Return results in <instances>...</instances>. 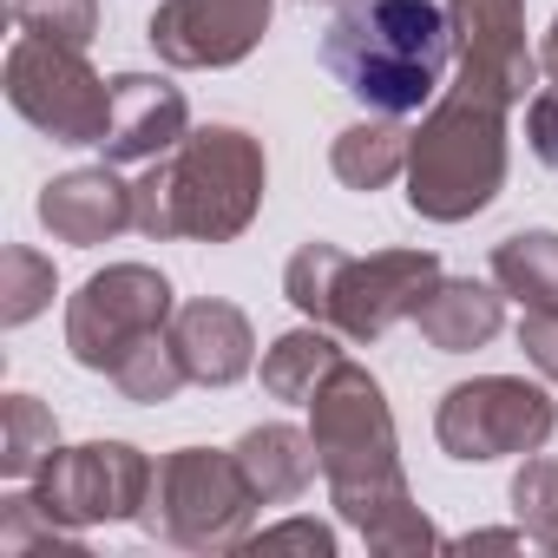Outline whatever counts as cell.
<instances>
[{"mask_svg": "<svg viewBox=\"0 0 558 558\" xmlns=\"http://www.w3.org/2000/svg\"><path fill=\"white\" fill-rule=\"evenodd\" d=\"M310 440H316V460H323V480H329V506L342 512V525H355L368 538V551L408 558V551L447 545L408 493L388 395L362 362L342 355L329 368V381L310 401Z\"/></svg>", "mask_w": 558, "mask_h": 558, "instance_id": "6da1fadb", "label": "cell"}, {"mask_svg": "<svg viewBox=\"0 0 558 558\" xmlns=\"http://www.w3.org/2000/svg\"><path fill=\"white\" fill-rule=\"evenodd\" d=\"M269 191L263 138L243 125H191L178 151L151 158V171L132 184L138 230L151 243L191 236V243H236Z\"/></svg>", "mask_w": 558, "mask_h": 558, "instance_id": "7a4b0ae2", "label": "cell"}, {"mask_svg": "<svg viewBox=\"0 0 558 558\" xmlns=\"http://www.w3.org/2000/svg\"><path fill=\"white\" fill-rule=\"evenodd\" d=\"M453 60V14L440 0H349L323 34V66L368 112H421Z\"/></svg>", "mask_w": 558, "mask_h": 558, "instance_id": "3957f363", "label": "cell"}, {"mask_svg": "<svg viewBox=\"0 0 558 558\" xmlns=\"http://www.w3.org/2000/svg\"><path fill=\"white\" fill-rule=\"evenodd\" d=\"M434 283H440L434 250L349 256L329 236H310L283 269V296L296 303V316H310V323H323L349 342H381L395 323H414V310Z\"/></svg>", "mask_w": 558, "mask_h": 558, "instance_id": "277c9868", "label": "cell"}, {"mask_svg": "<svg viewBox=\"0 0 558 558\" xmlns=\"http://www.w3.org/2000/svg\"><path fill=\"white\" fill-rule=\"evenodd\" d=\"M506 112L499 99L453 86L408 145V210L427 223H466L506 191Z\"/></svg>", "mask_w": 558, "mask_h": 558, "instance_id": "5b68a950", "label": "cell"}, {"mask_svg": "<svg viewBox=\"0 0 558 558\" xmlns=\"http://www.w3.org/2000/svg\"><path fill=\"white\" fill-rule=\"evenodd\" d=\"M256 493L236 466V453L217 447H178L158 460L151 473V499L138 512V525L178 551H243L250 519H256Z\"/></svg>", "mask_w": 558, "mask_h": 558, "instance_id": "8992f818", "label": "cell"}, {"mask_svg": "<svg viewBox=\"0 0 558 558\" xmlns=\"http://www.w3.org/2000/svg\"><path fill=\"white\" fill-rule=\"evenodd\" d=\"M558 427V401L525 381V375H480L440 395L434 408V440L447 460L486 466V460H512V453H538Z\"/></svg>", "mask_w": 558, "mask_h": 558, "instance_id": "52a82bcc", "label": "cell"}, {"mask_svg": "<svg viewBox=\"0 0 558 558\" xmlns=\"http://www.w3.org/2000/svg\"><path fill=\"white\" fill-rule=\"evenodd\" d=\"M8 106L53 145H99L112 119V80L86 66V47L21 34L8 47Z\"/></svg>", "mask_w": 558, "mask_h": 558, "instance_id": "ba28073f", "label": "cell"}, {"mask_svg": "<svg viewBox=\"0 0 558 558\" xmlns=\"http://www.w3.org/2000/svg\"><path fill=\"white\" fill-rule=\"evenodd\" d=\"M171 316H178V296L151 263H112L86 276L80 296L66 303V349L80 368L112 375L145 336L171 329Z\"/></svg>", "mask_w": 558, "mask_h": 558, "instance_id": "9c48e42d", "label": "cell"}, {"mask_svg": "<svg viewBox=\"0 0 558 558\" xmlns=\"http://www.w3.org/2000/svg\"><path fill=\"white\" fill-rule=\"evenodd\" d=\"M151 473L158 466L132 440H86V447H53V460L34 473V493L60 525L86 532V525L138 519L151 499Z\"/></svg>", "mask_w": 558, "mask_h": 558, "instance_id": "30bf717a", "label": "cell"}, {"mask_svg": "<svg viewBox=\"0 0 558 558\" xmlns=\"http://www.w3.org/2000/svg\"><path fill=\"white\" fill-rule=\"evenodd\" d=\"M276 0H158L145 40L178 73H217L263 47Z\"/></svg>", "mask_w": 558, "mask_h": 558, "instance_id": "8fae6325", "label": "cell"}, {"mask_svg": "<svg viewBox=\"0 0 558 558\" xmlns=\"http://www.w3.org/2000/svg\"><path fill=\"white\" fill-rule=\"evenodd\" d=\"M453 14V53H460V86L525 106L538 93V53L525 47V0H447Z\"/></svg>", "mask_w": 558, "mask_h": 558, "instance_id": "7c38bea8", "label": "cell"}, {"mask_svg": "<svg viewBox=\"0 0 558 558\" xmlns=\"http://www.w3.org/2000/svg\"><path fill=\"white\" fill-rule=\"evenodd\" d=\"M191 132V106L184 86L158 80V73H119L112 80V119H106V165H151L165 151H178Z\"/></svg>", "mask_w": 558, "mask_h": 558, "instance_id": "4fadbf2b", "label": "cell"}, {"mask_svg": "<svg viewBox=\"0 0 558 558\" xmlns=\"http://www.w3.org/2000/svg\"><path fill=\"white\" fill-rule=\"evenodd\" d=\"M40 223L60 243L93 250V243H112L119 230H138V204H132V184L112 165H80V171H60L40 191Z\"/></svg>", "mask_w": 558, "mask_h": 558, "instance_id": "5bb4252c", "label": "cell"}, {"mask_svg": "<svg viewBox=\"0 0 558 558\" xmlns=\"http://www.w3.org/2000/svg\"><path fill=\"white\" fill-rule=\"evenodd\" d=\"M171 342L191 368L197 388H230L256 368V329L236 303H217V296H197V303H178L171 316Z\"/></svg>", "mask_w": 558, "mask_h": 558, "instance_id": "9a60e30c", "label": "cell"}, {"mask_svg": "<svg viewBox=\"0 0 558 558\" xmlns=\"http://www.w3.org/2000/svg\"><path fill=\"white\" fill-rule=\"evenodd\" d=\"M414 329L427 336V349L440 355H466V349H486L499 329H506V290L493 283H473V276H440V283L421 296L414 310Z\"/></svg>", "mask_w": 558, "mask_h": 558, "instance_id": "2e32d148", "label": "cell"}, {"mask_svg": "<svg viewBox=\"0 0 558 558\" xmlns=\"http://www.w3.org/2000/svg\"><path fill=\"white\" fill-rule=\"evenodd\" d=\"M230 453H236V466H243V480H250V493H256L263 506H290V499H303V493L316 486V473H323L316 440H310L303 427H290V421L250 427Z\"/></svg>", "mask_w": 558, "mask_h": 558, "instance_id": "e0dca14e", "label": "cell"}, {"mask_svg": "<svg viewBox=\"0 0 558 558\" xmlns=\"http://www.w3.org/2000/svg\"><path fill=\"white\" fill-rule=\"evenodd\" d=\"M408 145H414V132H408L395 112H375V119L336 132L329 171H336L349 191H381V184H395V178L408 171Z\"/></svg>", "mask_w": 558, "mask_h": 558, "instance_id": "ac0fdd59", "label": "cell"}, {"mask_svg": "<svg viewBox=\"0 0 558 558\" xmlns=\"http://www.w3.org/2000/svg\"><path fill=\"white\" fill-rule=\"evenodd\" d=\"M336 362H342L336 329H323V323L290 329V336H276V342L263 349V395H269V401H290V408H310Z\"/></svg>", "mask_w": 558, "mask_h": 558, "instance_id": "d6986e66", "label": "cell"}, {"mask_svg": "<svg viewBox=\"0 0 558 558\" xmlns=\"http://www.w3.org/2000/svg\"><path fill=\"white\" fill-rule=\"evenodd\" d=\"M493 283L519 310H558V230H512L493 243Z\"/></svg>", "mask_w": 558, "mask_h": 558, "instance_id": "ffe728a7", "label": "cell"}, {"mask_svg": "<svg viewBox=\"0 0 558 558\" xmlns=\"http://www.w3.org/2000/svg\"><path fill=\"white\" fill-rule=\"evenodd\" d=\"M60 447V421L47 401L34 395H8L0 401V473L8 480H34Z\"/></svg>", "mask_w": 558, "mask_h": 558, "instance_id": "44dd1931", "label": "cell"}, {"mask_svg": "<svg viewBox=\"0 0 558 558\" xmlns=\"http://www.w3.org/2000/svg\"><path fill=\"white\" fill-rule=\"evenodd\" d=\"M125 401H138V408H165V401H178L184 395V381H191V368H184V355H178V342H171V329H158V336H145L112 375H106Z\"/></svg>", "mask_w": 558, "mask_h": 558, "instance_id": "7402d4cb", "label": "cell"}, {"mask_svg": "<svg viewBox=\"0 0 558 558\" xmlns=\"http://www.w3.org/2000/svg\"><path fill=\"white\" fill-rule=\"evenodd\" d=\"M60 290V276H53V256L27 250V243H8L0 250V323L8 329H27Z\"/></svg>", "mask_w": 558, "mask_h": 558, "instance_id": "603a6c76", "label": "cell"}, {"mask_svg": "<svg viewBox=\"0 0 558 558\" xmlns=\"http://www.w3.org/2000/svg\"><path fill=\"white\" fill-rule=\"evenodd\" d=\"M0 551L8 558H34V551H80V532L60 525L40 493H8L0 499Z\"/></svg>", "mask_w": 558, "mask_h": 558, "instance_id": "cb8c5ba5", "label": "cell"}, {"mask_svg": "<svg viewBox=\"0 0 558 558\" xmlns=\"http://www.w3.org/2000/svg\"><path fill=\"white\" fill-rule=\"evenodd\" d=\"M512 519L525 525L532 545L558 551V460L525 453V466L512 473Z\"/></svg>", "mask_w": 558, "mask_h": 558, "instance_id": "d4e9b609", "label": "cell"}, {"mask_svg": "<svg viewBox=\"0 0 558 558\" xmlns=\"http://www.w3.org/2000/svg\"><path fill=\"white\" fill-rule=\"evenodd\" d=\"M14 27L60 40V47H93L99 40V0H14Z\"/></svg>", "mask_w": 558, "mask_h": 558, "instance_id": "484cf974", "label": "cell"}, {"mask_svg": "<svg viewBox=\"0 0 558 558\" xmlns=\"http://www.w3.org/2000/svg\"><path fill=\"white\" fill-rule=\"evenodd\" d=\"M243 551H310V558H329L336 532L323 519H283V525H269V532H250Z\"/></svg>", "mask_w": 558, "mask_h": 558, "instance_id": "4316f807", "label": "cell"}, {"mask_svg": "<svg viewBox=\"0 0 558 558\" xmlns=\"http://www.w3.org/2000/svg\"><path fill=\"white\" fill-rule=\"evenodd\" d=\"M519 349H525V362H532L545 381H558V310H525Z\"/></svg>", "mask_w": 558, "mask_h": 558, "instance_id": "83f0119b", "label": "cell"}, {"mask_svg": "<svg viewBox=\"0 0 558 558\" xmlns=\"http://www.w3.org/2000/svg\"><path fill=\"white\" fill-rule=\"evenodd\" d=\"M525 145L538 151V165L558 171V86H538L525 99Z\"/></svg>", "mask_w": 558, "mask_h": 558, "instance_id": "f1b7e54d", "label": "cell"}, {"mask_svg": "<svg viewBox=\"0 0 558 558\" xmlns=\"http://www.w3.org/2000/svg\"><path fill=\"white\" fill-rule=\"evenodd\" d=\"M525 538V525L519 532H466V538H453L460 551H506V545H519Z\"/></svg>", "mask_w": 558, "mask_h": 558, "instance_id": "f546056e", "label": "cell"}, {"mask_svg": "<svg viewBox=\"0 0 558 558\" xmlns=\"http://www.w3.org/2000/svg\"><path fill=\"white\" fill-rule=\"evenodd\" d=\"M538 73H545V86H558V21L545 27V47H538Z\"/></svg>", "mask_w": 558, "mask_h": 558, "instance_id": "4dcf8cb0", "label": "cell"}, {"mask_svg": "<svg viewBox=\"0 0 558 558\" xmlns=\"http://www.w3.org/2000/svg\"><path fill=\"white\" fill-rule=\"evenodd\" d=\"M336 8H349V0H336Z\"/></svg>", "mask_w": 558, "mask_h": 558, "instance_id": "1f68e13d", "label": "cell"}]
</instances>
